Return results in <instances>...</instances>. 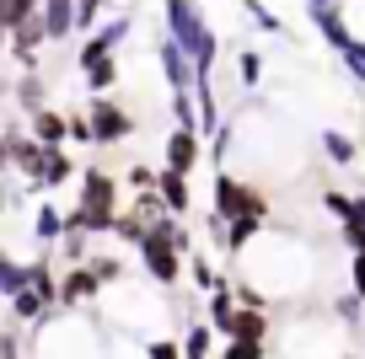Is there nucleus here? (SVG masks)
Masks as SVG:
<instances>
[{"mask_svg":"<svg viewBox=\"0 0 365 359\" xmlns=\"http://www.w3.org/2000/svg\"><path fill=\"white\" fill-rule=\"evenodd\" d=\"M145 359H178V338H150Z\"/></svg>","mask_w":365,"mask_h":359,"instance_id":"obj_28","label":"nucleus"},{"mask_svg":"<svg viewBox=\"0 0 365 359\" xmlns=\"http://www.w3.org/2000/svg\"><path fill=\"white\" fill-rule=\"evenodd\" d=\"M322 150H328V161H339V167H349V161L360 156V145H354L349 135H322Z\"/></svg>","mask_w":365,"mask_h":359,"instance_id":"obj_23","label":"nucleus"},{"mask_svg":"<svg viewBox=\"0 0 365 359\" xmlns=\"http://www.w3.org/2000/svg\"><path fill=\"white\" fill-rule=\"evenodd\" d=\"M161 76H167V86H172V97H182V91L194 86V65H188V54H182L172 38H161Z\"/></svg>","mask_w":365,"mask_h":359,"instance_id":"obj_9","label":"nucleus"},{"mask_svg":"<svg viewBox=\"0 0 365 359\" xmlns=\"http://www.w3.org/2000/svg\"><path fill=\"white\" fill-rule=\"evenodd\" d=\"M172 118H178V129H199V124H194V102H188V91H182V97H172Z\"/></svg>","mask_w":365,"mask_h":359,"instance_id":"obj_27","label":"nucleus"},{"mask_svg":"<svg viewBox=\"0 0 365 359\" xmlns=\"http://www.w3.org/2000/svg\"><path fill=\"white\" fill-rule=\"evenodd\" d=\"M258 76H263L258 54H242V86H258Z\"/></svg>","mask_w":365,"mask_h":359,"instance_id":"obj_30","label":"nucleus"},{"mask_svg":"<svg viewBox=\"0 0 365 359\" xmlns=\"http://www.w3.org/2000/svg\"><path fill=\"white\" fill-rule=\"evenodd\" d=\"M70 177H76V161H70L65 150H43V167H38V182H33V188H48V193H54L59 182H70Z\"/></svg>","mask_w":365,"mask_h":359,"instance_id":"obj_13","label":"nucleus"},{"mask_svg":"<svg viewBox=\"0 0 365 359\" xmlns=\"http://www.w3.org/2000/svg\"><path fill=\"white\" fill-rule=\"evenodd\" d=\"M124 182H129L135 193H150V188H156V167H140V161H135V167L124 172Z\"/></svg>","mask_w":365,"mask_h":359,"instance_id":"obj_26","label":"nucleus"},{"mask_svg":"<svg viewBox=\"0 0 365 359\" xmlns=\"http://www.w3.org/2000/svg\"><path fill=\"white\" fill-rule=\"evenodd\" d=\"M59 236H65V214H59L54 204H38V214H33V241H38V247H54Z\"/></svg>","mask_w":365,"mask_h":359,"instance_id":"obj_15","label":"nucleus"},{"mask_svg":"<svg viewBox=\"0 0 365 359\" xmlns=\"http://www.w3.org/2000/svg\"><path fill=\"white\" fill-rule=\"evenodd\" d=\"M194 247V236L182 231L178 220H156V225H145V241H140V269H145V279L156 284V290H178V279H182V252Z\"/></svg>","mask_w":365,"mask_h":359,"instance_id":"obj_1","label":"nucleus"},{"mask_svg":"<svg viewBox=\"0 0 365 359\" xmlns=\"http://www.w3.org/2000/svg\"><path fill=\"white\" fill-rule=\"evenodd\" d=\"M210 199H215V214L226 225L231 220H269V193L252 188V182H242V177H226V172H215Z\"/></svg>","mask_w":365,"mask_h":359,"instance_id":"obj_3","label":"nucleus"},{"mask_svg":"<svg viewBox=\"0 0 365 359\" xmlns=\"http://www.w3.org/2000/svg\"><path fill=\"white\" fill-rule=\"evenodd\" d=\"M43 0H0V38H11L22 22H33Z\"/></svg>","mask_w":365,"mask_h":359,"instance_id":"obj_16","label":"nucleus"},{"mask_svg":"<svg viewBox=\"0 0 365 359\" xmlns=\"http://www.w3.org/2000/svg\"><path fill=\"white\" fill-rule=\"evenodd\" d=\"M156 199H161V209H167L172 220H182V214L194 209V193H188V177H178V172H167V167L156 172Z\"/></svg>","mask_w":365,"mask_h":359,"instance_id":"obj_8","label":"nucleus"},{"mask_svg":"<svg viewBox=\"0 0 365 359\" xmlns=\"http://www.w3.org/2000/svg\"><path fill=\"white\" fill-rule=\"evenodd\" d=\"M210 343H215V333H210V327H188V338H182L178 354H182V359H210Z\"/></svg>","mask_w":365,"mask_h":359,"instance_id":"obj_21","label":"nucleus"},{"mask_svg":"<svg viewBox=\"0 0 365 359\" xmlns=\"http://www.w3.org/2000/svg\"><path fill=\"white\" fill-rule=\"evenodd\" d=\"M188 274H194V284H199V290H210V295H215L220 284H226L215 269H210V258H205V252H194V258H188Z\"/></svg>","mask_w":365,"mask_h":359,"instance_id":"obj_22","label":"nucleus"},{"mask_svg":"<svg viewBox=\"0 0 365 359\" xmlns=\"http://www.w3.org/2000/svg\"><path fill=\"white\" fill-rule=\"evenodd\" d=\"M103 6H108V0H76V33H97Z\"/></svg>","mask_w":365,"mask_h":359,"instance_id":"obj_24","label":"nucleus"},{"mask_svg":"<svg viewBox=\"0 0 365 359\" xmlns=\"http://www.w3.org/2000/svg\"><path fill=\"white\" fill-rule=\"evenodd\" d=\"M97 295H103V284H97V274H91L86 263L65 269V279H59V306H65V311H81V306H91Z\"/></svg>","mask_w":365,"mask_h":359,"instance_id":"obj_5","label":"nucleus"},{"mask_svg":"<svg viewBox=\"0 0 365 359\" xmlns=\"http://www.w3.org/2000/svg\"><path fill=\"white\" fill-rule=\"evenodd\" d=\"M16 102H22L27 113H38V108H43V76H38V70H27V76L16 80Z\"/></svg>","mask_w":365,"mask_h":359,"instance_id":"obj_20","label":"nucleus"},{"mask_svg":"<svg viewBox=\"0 0 365 359\" xmlns=\"http://www.w3.org/2000/svg\"><path fill=\"white\" fill-rule=\"evenodd\" d=\"M81 76H86L91 91H108L118 80V59L113 54H97V59H81Z\"/></svg>","mask_w":365,"mask_h":359,"instance_id":"obj_17","label":"nucleus"},{"mask_svg":"<svg viewBox=\"0 0 365 359\" xmlns=\"http://www.w3.org/2000/svg\"><path fill=\"white\" fill-rule=\"evenodd\" d=\"M113 236L124 241V247H140V241H145V220H140L135 209H118V220H113Z\"/></svg>","mask_w":365,"mask_h":359,"instance_id":"obj_19","label":"nucleus"},{"mask_svg":"<svg viewBox=\"0 0 365 359\" xmlns=\"http://www.w3.org/2000/svg\"><path fill=\"white\" fill-rule=\"evenodd\" d=\"M86 124H91V145H118L135 135V113H124L113 97H86Z\"/></svg>","mask_w":365,"mask_h":359,"instance_id":"obj_4","label":"nucleus"},{"mask_svg":"<svg viewBox=\"0 0 365 359\" xmlns=\"http://www.w3.org/2000/svg\"><path fill=\"white\" fill-rule=\"evenodd\" d=\"M349 279H354V301H365V252H354V263H349Z\"/></svg>","mask_w":365,"mask_h":359,"instance_id":"obj_29","label":"nucleus"},{"mask_svg":"<svg viewBox=\"0 0 365 359\" xmlns=\"http://www.w3.org/2000/svg\"><path fill=\"white\" fill-rule=\"evenodd\" d=\"M48 316H54V311H48V301H38L33 290H22V295L11 301V322H16V327H43Z\"/></svg>","mask_w":365,"mask_h":359,"instance_id":"obj_14","label":"nucleus"},{"mask_svg":"<svg viewBox=\"0 0 365 359\" xmlns=\"http://www.w3.org/2000/svg\"><path fill=\"white\" fill-rule=\"evenodd\" d=\"M328 209L339 214L344 241H349L354 252H365V193H360V199H349V193H328Z\"/></svg>","mask_w":365,"mask_h":359,"instance_id":"obj_6","label":"nucleus"},{"mask_svg":"<svg viewBox=\"0 0 365 359\" xmlns=\"http://www.w3.org/2000/svg\"><path fill=\"white\" fill-rule=\"evenodd\" d=\"M76 209L86 214L91 236H108L113 220H118V182L108 177L103 167H86V172H81V204H76Z\"/></svg>","mask_w":365,"mask_h":359,"instance_id":"obj_2","label":"nucleus"},{"mask_svg":"<svg viewBox=\"0 0 365 359\" xmlns=\"http://www.w3.org/2000/svg\"><path fill=\"white\" fill-rule=\"evenodd\" d=\"M38 22H43L48 43L70 38V33H76V0H43V6H38Z\"/></svg>","mask_w":365,"mask_h":359,"instance_id":"obj_10","label":"nucleus"},{"mask_svg":"<svg viewBox=\"0 0 365 359\" xmlns=\"http://www.w3.org/2000/svg\"><path fill=\"white\" fill-rule=\"evenodd\" d=\"M6 43H11V59H22V65L33 70V59H38V48L48 43V33H43V22L33 16V22H22V27L11 33V38H6Z\"/></svg>","mask_w":365,"mask_h":359,"instance_id":"obj_12","label":"nucleus"},{"mask_svg":"<svg viewBox=\"0 0 365 359\" xmlns=\"http://www.w3.org/2000/svg\"><path fill=\"white\" fill-rule=\"evenodd\" d=\"M33 140H38L43 150H65V145H70L65 113H54V108H38V113H33Z\"/></svg>","mask_w":365,"mask_h":359,"instance_id":"obj_11","label":"nucleus"},{"mask_svg":"<svg viewBox=\"0 0 365 359\" xmlns=\"http://www.w3.org/2000/svg\"><path fill=\"white\" fill-rule=\"evenodd\" d=\"M167 172H178V177H188V172L199 167V129H172L167 135V161H161Z\"/></svg>","mask_w":365,"mask_h":359,"instance_id":"obj_7","label":"nucleus"},{"mask_svg":"<svg viewBox=\"0 0 365 359\" xmlns=\"http://www.w3.org/2000/svg\"><path fill=\"white\" fill-rule=\"evenodd\" d=\"M27 269H33V263H16L11 252H0V295H22L27 290Z\"/></svg>","mask_w":365,"mask_h":359,"instance_id":"obj_18","label":"nucleus"},{"mask_svg":"<svg viewBox=\"0 0 365 359\" xmlns=\"http://www.w3.org/2000/svg\"><path fill=\"white\" fill-rule=\"evenodd\" d=\"M220 359H269V348H263V343H252V338H231Z\"/></svg>","mask_w":365,"mask_h":359,"instance_id":"obj_25","label":"nucleus"}]
</instances>
